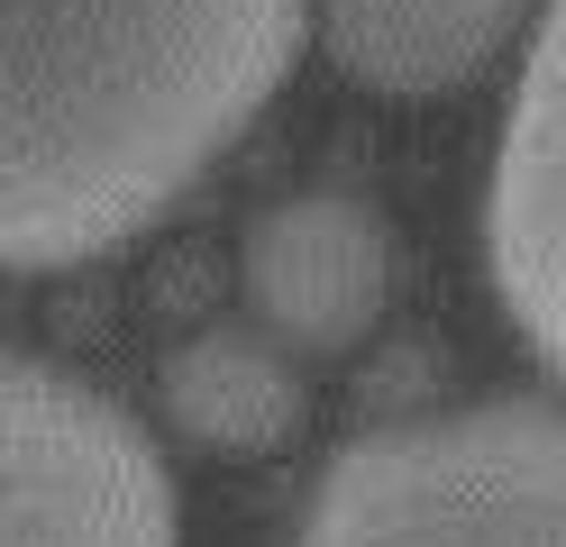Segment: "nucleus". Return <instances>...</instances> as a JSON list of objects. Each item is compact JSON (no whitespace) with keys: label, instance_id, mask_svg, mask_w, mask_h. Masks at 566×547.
Returning <instances> with one entry per match:
<instances>
[{"label":"nucleus","instance_id":"obj_2","mask_svg":"<svg viewBox=\"0 0 566 547\" xmlns=\"http://www.w3.org/2000/svg\"><path fill=\"white\" fill-rule=\"evenodd\" d=\"M293 547H566V411L475 401L357 438Z\"/></svg>","mask_w":566,"mask_h":547},{"label":"nucleus","instance_id":"obj_4","mask_svg":"<svg viewBox=\"0 0 566 547\" xmlns=\"http://www.w3.org/2000/svg\"><path fill=\"white\" fill-rule=\"evenodd\" d=\"M484 265L530 356L566 383V0L530 28L484 182Z\"/></svg>","mask_w":566,"mask_h":547},{"label":"nucleus","instance_id":"obj_1","mask_svg":"<svg viewBox=\"0 0 566 547\" xmlns=\"http://www.w3.org/2000/svg\"><path fill=\"white\" fill-rule=\"evenodd\" d=\"M321 0H0V255L64 274L184 201Z\"/></svg>","mask_w":566,"mask_h":547},{"label":"nucleus","instance_id":"obj_3","mask_svg":"<svg viewBox=\"0 0 566 547\" xmlns=\"http://www.w3.org/2000/svg\"><path fill=\"white\" fill-rule=\"evenodd\" d=\"M0 547H174L156 438L28 356L0 375Z\"/></svg>","mask_w":566,"mask_h":547},{"label":"nucleus","instance_id":"obj_6","mask_svg":"<svg viewBox=\"0 0 566 547\" xmlns=\"http://www.w3.org/2000/svg\"><path fill=\"white\" fill-rule=\"evenodd\" d=\"M530 0H321V46L384 101H439L503 55Z\"/></svg>","mask_w":566,"mask_h":547},{"label":"nucleus","instance_id":"obj_7","mask_svg":"<svg viewBox=\"0 0 566 547\" xmlns=\"http://www.w3.org/2000/svg\"><path fill=\"white\" fill-rule=\"evenodd\" d=\"M156 401L165 420L192 438V448H220V456H265L302 429V375H293V347L265 338L256 319H220V328H192L184 347L156 365Z\"/></svg>","mask_w":566,"mask_h":547},{"label":"nucleus","instance_id":"obj_5","mask_svg":"<svg viewBox=\"0 0 566 547\" xmlns=\"http://www.w3.org/2000/svg\"><path fill=\"white\" fill-rule=\"evenodd\" d=\"M238 292L293 356H347L394 302V229L357 192H283L238 238Z\"/></svg>","mask_w":566,"mask_h":547}]
</instances>
